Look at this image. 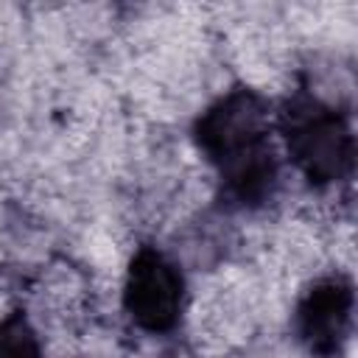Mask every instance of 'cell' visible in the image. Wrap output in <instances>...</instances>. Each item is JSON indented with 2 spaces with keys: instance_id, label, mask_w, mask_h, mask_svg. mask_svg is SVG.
I'll return each instance as SVG.
<instances>
[{
  "instance_id": "cell-3",
  "label": "cell",
  "mask_w": 358,
  "mask_h": 358,
  "mask_svg": "<svg viewBox=\"0 0 358 358\" xmlns=\"http://www.w3.org/2000/svg\"><path fill=\"white\" fill-rule=\"evenodd\" d=\"M123 308L145 333H168L185 310V280L171 257L154 246H140L126 268Z\"/></svg>"
},
{
  "instance_id": "cell-1",
  "label": "cell",
  "mask_w": 358,
  "mask_h": 358,
  "mask_svg": "<svg viewBox=\"0 0 358 358\" xmlns=\"http://www.w3.org/2000/svg\"><path fill=\"white\" fill-rule=\"evenodd\" d=\"M193 140L215 168L221 199L252 210L274 199L280 162L271 145V112L252 87L218 95L193 123Z\"/></svg>"
},
{
  "instance_id": "cell-4",
  "label": "cell",
  "mask_w": 358,
  "mask_h": 358,
  "mask_svg": "<svg viewBox=\"0 0 358 358\" xmlns=\"http://www.w3.org/2000/svg\"><path fill=\"white\" fill-rule=\"evenodd\" d=\"M355 291L350 277L330 274L316 280L294 310V333L308 352L319 358H333L344 347L352 330Z\"/></svg>"
},
{
  "instance_id": "cell-2",
  "label": "cell",
  "mask_w": 358,
  "mask_h": 358,
  "mask_svg": "<svg viewBox=\"0 0 358 358\" xmlns=\"http://www.w3.org/2000/svg\"><path fill=\"white\" fill-rule=\"evenodd\" d=\"M277 129L285 140L291 162L316 185H338L352 176L355 137L350 117L324 103L308 87H296L277 112Z\"/></svg>"
},
{
  "instance_id": "cell-5",
  "label": "cell",
  "mask_w": 358,
  "mask_h": 358,
  "mask_svg": "<svg viewBox=\"0 0 358 358\" xmlns=\"http://www.w3.org/2000/svg\"><path fill=\"white\" fill-rule=\"evenodd\" d=\"M0 358H42L39 336L20 310L0 319Z\"/></svg>"
}]
</instances>
